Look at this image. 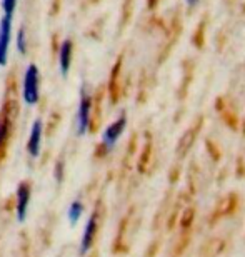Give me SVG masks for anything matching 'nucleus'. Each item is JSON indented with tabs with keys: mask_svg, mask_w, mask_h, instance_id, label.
Masks as SVG:
<instances>
[{
	"mask_svg": "<svg viewBox=\"0 0 245 257\" xmlns=\"http://www.w3.org/2000/svg\"><path fill=\"white\" fill-rule=\"evenodd\" d=\"M10 131H12V115L9 114V109L5 107L4 112L0 114V147H4L7 144Z\"/></svg>",
	"mask_w": 245,
	"mask_h": 257,
	"instance_id": "obj_9",
	"label": "nucleus"
},
{
	"mask_svg": "<svg viewBox=\"0 0 245 257\" xmlns=\"http://www.w3.org/2000/svg\"><path fill=\"white\" fill-rule=\"evenodd\" d=\"M92 119V95L87 87H80L79 107H77V136H85Z\"/></svg>",
	"mask_w": 245,
	"mask_h": 257,
	"instance_id": "obj_2",
	"label": "nucleus"
},
{
	"mask_svg": "<svg viewBox=\"0 0 245 257\" xmlns=\"http://www.w3.org/2000/svg\"><path fill=\"white\" fill-rule=\"evenodd\" d=\"M95 232H97V215L92 214L89 220H87L84 235H82V240H80V255H85L90 250L92 244H94V239H95Z\"/></svg>",
	"mask_w": 245,
	"mask_h": 257,
	"instance_id": "obj_8",
	"label": "nucleus"
},
{
	"mask_svg": "<svg viewBox=\"0 0 245 257\" xmlns=\"http://www.w3.org/2000/svg\"><path fill=\"white\" fill-rule=\"evenodd\" d=\"M29 205H30V186L22 182L17 187V204H15V212H17V219L20 222H24L25 217H27Z\"/></svg>",
	"mask_w": 245,
	"mask_h": 257,
	"instance_id": "obj_6",
	"label": "nucleus"
},
{
	"mask_svg": "<svg viewBox=\"0 0 245 257\" xmlns=\"http://www.w3.org/2000/svg\"><path fill=\"white\" fill-rule=\"evenodd\" d=\"M195 134H197V128H195V131L192 128V131H188L185 136H183V139L180 141V147H178V152H180V154H185L187 152V149L190 147V144H192L190 141H192L193 137H195Z\"/></svg>",
	"mask_w": 245,
	"mask_h": 257,
	"instance_id": "obj_12",
	"label": "nucleus"
},
{
	"mask_svg": "<svg viewBox=\"0 0 245 257\" xmlns=\"http://www.w3.org/2000/svg\"><path fill=\"white\" fill-rule=\"evenodd\" d=\"M22 99L25 105L34 107L39 104L40 99V72L35 64H29L24 74L22 82Z\"/></svg>",
	"mask_w": 245,
	"mask_h": 257,
	"instance_id": "obj_1",
	"label": "nucleus"
},
{
	"mask_svg": "<svg viewBox=\"0 0 245 257\" xmlns=\"http://www.w3.org/2000/svg\"><path fill=\"white\" fill-rule=\"evenodd\" d=\"M17 2H19V0H2L4 15H10V17H14L15 9H17Z\"/></svg>",
	"mask_w": 245,
	"mask_h": 257,
	"instance_id": "obj_13",
	"label": "nucleus"
},
{
	"mask_svg": "<svg viewBox=\"0 0 245 257\" xmlns=\"http://www.w3.org/2000/svg\"><path fill=\"white\" fill-rule=\"evenodd\" d=\"M72 57H74V44L72 40H64L62 45L59 49V67L62 77H67L70 72V65H72Z\"/></svg>",
	"mask_w": 245,
	"mask_h": 257,
	"instance_id": "obj_7",
	"label": "nucleus"
},
{
	"mask_svg": "<svg viewBox=\"0 0 245 257\" xmlns=\"http://www.w3.org/2000/svg\"><path fill=\"white\" fill-rule=\"evenodd\" d=\"M84 214V204L80 200H74L72 204L69 205V210H67V217L70 220V225H75L79 222V219L82 217Z\"/></svg>",
	"mask_w": 245,
	"mask_h": 257,
	"instance_id": "obj_10",
	"label": "nucleus"
},
{
	"mask_svg": "<svg viewBox=\"0 0 245 257\" xmlns=\"http://www.w3.org/2000/svg\"><path fill=\"white\" fill-rule=\"evenodd\" d=\"M12 20L14 17L4 15L0 19V67L7 65L9 60V49L12 42Z\"/></svg>",
	"mask_w": 245,
	"mask_h": 257,
	"instance_id": "obj_3",
	"label": "nucleus"
},
{
	"mask_svg": "<svg viewBox=\"0 0 245 257\" xmlns=\"http://www.w3.org/2000/svg\"><path fill=\"white\" fill-rule=\"evenodd\" d=\"M15 47H17V50H19V54H20V55H25V54H27L29 40H27V32H25V27H24V25L17 30V35H15Z\"/></svg>",
	"mask_w": 245,
	"mask_h": 257,
	"instance_id": "obj_11",
	"label": "nucleus"
},
{
	"mask_svg": "<svg viewBox=\"0 0 245 257\" xmlns=\"http://www.w3.org/2000/svg\"><path fill=\"white\" fill-rule=\"evenodd\" d=\"M187 2H188V4H195L197 0H187Z\"/></svg>",
	"mask_w": 245,
	"mask_h": 257,
	"instance_id": "obj_15",
	"label": "nucleus"
},
{
	"mask_svg": "<svg viewBox=\"0 0 245 257\" xmlns=\"http://www.w3.org/2000/svg\"><path fill=\"white\" fill-rule=\"evenodd\" d=\"M125 125H127V117L122 114L119 119L112 122V124L104 131V134H102V144H104V147L107 151H110V149L117 144V141H119L120 136L125 131Z\"/></svg>",
	"mask_w": 245,
	"mask_h": 257,
	"instance_id": "obj_4",
	"label": "nucleus"
},
{
	"mask_svg": "<svg viewBox=\"0 0 245 257\" xmlns=\"http://www.w3.org/2000/svg\"><path fill=\"white\" fill-rule=\"evenodd\" d=\"M62 167H64V166H62V162H59V164H57V181H62V171H64Z\"/></svg>",
	"mask_w": 245,
	"mask_h": 257,
	"instance_id": "obj_14",
	"label": "nucleus"
},
{
	"mask_svg": "<svg viewBox=\"0 0 245 257\" xmlns=\"http://www.w3.org/2000/svg\"><path fill=\"white\" fill-rule=\"evenodd\" d=\"M42 139H44V122L42 119H35L27 141V152L30 154V157L34 159L39 157L40 149H42Z\"/></svg>",
	"mask_w": 245,
	"mask_h": 257,
	"instance_id": "obj_5",
	"label": "nucleus"
}]
</instances>
